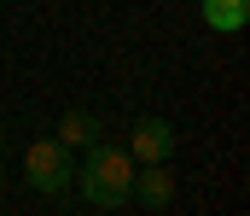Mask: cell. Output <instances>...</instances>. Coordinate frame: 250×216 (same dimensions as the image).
I'll use <instances>...</instances> for the list:
<instances>
[{
	"label": "cell",
	"instance_id": "cell-7",
	"mask_svg": "<svg viewBox=\"0 0 250 216\" xmlns=\"http://www.w3.org/2000/svg\"><path fill=\"white\" fill-rule=\"evenodd\" d=\"M0 152H6V135H0Z\"/></svg>",
	"mask_w": 250,
	"mask_h": 216
},
{
	"label": "cell",
	"instance_id": "cell-4",
	"mask_svg": "<svg viewBox=\"0 0 250 216\" xmlns=\"http://www.w3.org/2000/svg\"><path fill=\"white\" fill-rule=\"evenodd\" d=\"M128 199H140V205L163 211V205L175 199V175H169V164H146V169H134V187H128Z\"/></svg>",
	"mask_w": 250,
	"mask_h": 216
},
{
	"label": "cell",
	"instance_id": "cell-1",
	"mask_svg": "<svg viewBox=\"0 0 250 216\" xmlns=\"http://www.w3.org/2000/svg\"><path fill=\"white\" fill-rule=\"evenodd\" d=\"M76 187H82L87 205L117 211L128 199V187H134V158H128V146H87V164H82Z\"/></svg>",
	"mask_w": 250,
	"mask_h": 216
},
{
	"label": "cell",
	"instance_id": "cell-6",
	"mask_svg": "<svg viewBox=\"0 0 250 216\" xmlns=\"http://www.w3.org/2000/svg\"><path fill=\"white\" fill-rule=\"evenodd\" d=\"M53 141H59V146H99V123H93L87 111H64Z\"/></svg>",
	"mask_w": 250,
	"mask_h": 216
},
{
	"label": "cell",
	"instance_id": "cell-3",
	"mask_svg": "<svg viewBox=\"0 0 250 216\" xmlns=\"http://www.w3.org/2000/svg\"><path fill=\"white\" fill-rule=\"evenodd\" d=\"M169 152H175V129L163 117H140L134 123V135H128V158L134 164H169Z\"/></svg>",
	"mask_w": 250,
	"mask_h": 216
},
{
	"label": "cell",
	"instance_id": "cell-2",
	"mask_svg": "<svg viewBox=\"0 0 250 216\" xmlns=\"http://www.w3.org/2000/svg\"><path fill=\"white\" fill-rule=\"evenodd\" d=\"M23 181H29L35 193H47V199L70 193V187H76L70 146H59V141H29V152H23Z\"/></svg>",
	"mask_w": 250,
	"mask_h": 216
},
{
	"label": "cell",
	"instance_id": "cell-5",
	"mask_svg": "<svg viewBox=\"0 0 250 216\" xmlns=\"http://www.w3.org/2000/svg\"><path fill=\"white\" fill-rule=\"evenodd\" d=\"M204 24H209L215 35L245 29V24H250V0H204Z\"/></svg>",
	"mask_w": 250,
	"mask_h": 216
}]
</instances>
